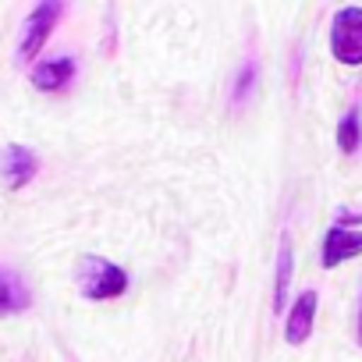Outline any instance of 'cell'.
<instances>
[{"label": "cell", "mask_w": 362, "mask_h": 362, "mask_svg": "<svg viewBox=\"0 0 362 362\" xmlns=\"http://www.w3.org/2000/svg\"><path fill=\"white\" fill-rule=\"evenodd\" d=\"M75 281H78L82 298H89V302H107V298H117L128 291V274L103 256H82Z\"/></svg>", "instance_id": "cell-1"}, {"label": "cell", "mask_w": 362, "mask_h": 362, "mask_svg": "<svg viewBox=\"0 0 362 362\" xmlns=\"http://www.w3.org/2000/svg\"><path fill=\"white\" fill-rule=\"evenodd\" d=\"M330 54L355 68L362 64V8H341L330 22Z\"/></svg>", "instance_id": "cell-2"}, {"label": "cell", "mask_w": 362, "mask_h": 362, "mask_svg": "<svg viewBox=\"0 0 362 362\" xmlns=\"http://www.w3.org/2000/svg\"><path fill=\"white\" fill-rule=\"evenodd\" d=\"M61 15H64L61 0H47V4H36V8H33V15H29L25 25H22L18 61H33V57L43 50V43L50 40V33H54V25L61 22Z\"/></svg>", "instance_id": "cell-3"}, {"label": "cell", "mask_w": 362, "mask_h": 362, "mask_svg": "<svg viewBox=\"0 0 362 362\" xmlns=\"http://www.w3.org/2000/svg\"><path fill=\"white\" fill-rule=\"evenodd\" d=\"M36 170H40V160H36V153L29 146L11 142V146L0 149V177H4L8 189H25L36 177Z\"/></svg>", "instance_id": "cell-4"}, {"label": "cell", "mask_w": 362, "mask_h": 362, "mask_svg": "<svg viewBox=\"0 0 362 362\" xmlns=\"http://www.w3.org/2000/svg\"><path fill=\"white\" fill-rule=\"evenodd\" d=\"M316 305H320V295H316L313 288H305V291L295 298V305H291V313H288V323H284V341H288V344H305V341H309L313 320H316Z\"/></svg>", "instance_id": "cell-5"}, {"label": "cell", "mask_w": 362, "mask_h": 362, "mask_svg": "<svg viewBox=\"0 0 362 362\" xmlns=\"http://www.w3.org/2000/svg\"><path fill=\"white\" fill-rule=\"evenodd\" d=\"M358 252H362V231H348V228L334 224V228L323 235L320 263L330 270V267H337V263H344V259H351V256H358Z\"/></svg>", "instance_id": "cell-6"}, {"label": "cell", "mask_w": 362, "mask_h": 362, "mask_svg": "<svg viewBox=\"0 0 362 362\" xmlns=\"http://www.w3.org/2000/svg\"><path fill=\"white\" fill-rule=\"evenodd\" d=\"M75 57H50V61H40L33 68V86L43 89V93H61L71 86L75 78Z\"/></svg>", "instance_id": "cell-7"}, {"label": "cell", "mask_w": 362, "mask_h": 362, "mask_svg": "<svg viewBox=\"0 0 362 362\" xmlns=\"http://www.w3.org/2000/svg\"><path fill=\"white\" fill-rule=\"evenodd\" d=\"M33 305V291L25 284L22 274L0 267V316H11V313H25Z\"/></svg>", "instance_id": "cell-8"}, {"label": "cell", "mask_w": 362, "mask_h": 362, "mask_svg": "<svg viewBox=\"0 0 362 362\" xmlns=\"http://www.w3.org/2000/svg\"><path fill=\"white\" fill-rule=\"evenodd\" d=\"M288 288H291V245L288 238L281 242V252H277V281H274V313H284L288 305Z\"/></svg>", "instance_id": "cell-9"}, {"label": "cell", "mask_w": 362, "mask_h": 362, "mask_svg": "<svg viewBox=\"0 0 362 362\" xmlns=\"http://www.w3.org/2000/svg\"><path fill=\"white\" fill-rule=\"evenodd\" d=\"M358 142H362V121H358V107H351V110L341 117V124H337V146H341L344 153H355Z\"/></svg>", "instance_id": "cell-10"}, {"label": "cell", "mask_w": 362, "mask_h": 362, "mask_svg": "<svg viewBox=\"0 0 362 362\" xmlns=\"http://www.w3.org/2000/svg\"><path fill=\"white\" fill-rule=\"evenodd\" d=\"M256 75H259L256 61H245V64L238 68V78H235V89H231L235 107H238V103H245V96H249V93H252V86H256Z\"/></svg>", "instance_id": "cell-11"}, {"label": "cell", "mask_w": 362, "mask_h": 362, "mask_svg": "<svg viewBox=\"0 0 362 362\" xmlns=\"http://www.w3.org/2000/svg\"><path fill=\"white\" fill-rule=\"evenodd\" d=\"M358 341H362V316H358Z\"/></svg>", "instance_id": "cell-12"}]
</instances>
